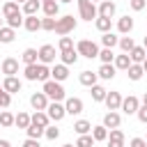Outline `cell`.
Wrapping results in <instances>:
<instances>
[{"instance_id":"obj_38","label":"cell","mask_w":147,"mask_h":147,"mask_svg":"<svg viewBox=\"0 0 147 147\" xmlns=\"http://www.w3.org/2000/svg\"><path fill=\"white\" fill-rule=\"evenodd\" d=\"M106 92H108V90H106V87H101L99 83L90 87V94H92V99H94V101H103V99H106Z\"/></svg>"},{"instance_id":"obj_3","label":"cell","mask_w":147,"mask_h":147,"mask_svg":"<svg viewBox=\"0 0 147 147\" xmlns=\"http://www.w3.org/2000/svg\"><path fill=\"white\" fill-rule=\"evenodd\" d=\"M76 51H78V55H83V57H87V60H94L101 48H99L96 41H92V39H80V41L76 44Z\"/></svg>"},{"instance_id":"obj_18","label":"cell","mask_w":147,"mask_h":147,"mask_svg":"<svg viewBox=\"0 0 147 147\" xmlns=\"http://www.w3.org/2000/svg\"><path fill=\"white\" fill-rule=\"evenodd\" d=\"M96 80H99V76H96L94 71H90V69L80 71V76H78V83H80V85H85V87H92V85H96Z\"/></svg>"},{"instance_id":"obj_56","label":"cell","mask_w":147,"mask_h":147,"mask_svg":"<svg viewBox=\"0 0 147 147\" xmlns=\"http://www.w3.org/2000/svg\"><path fill=\"white\" fill-rule=\"evenodd\" d=\"M57 2H64V5H69V2H74V0H57Z\"/></svg>"},{"instance_id":"obj_63","label":"cell","mask_w":147,"mask_h":147,"mask_svg":"<svg viewBox=\"0 0 147 147\" xmlns=\"http://www.w3.org/2000/svg\"><path fill=\"white\" fill-rule=\"evenodd\" d=\"M145 140H147V138H145Z\"/></svg>"},{"instance_id":"obj_60","label":"cell","mask_w":147,"mask_h":147,"mask_svg":"<svg viewBox=\"0 0 147 147\" xmlns=\"http://www.w3.org/2000/svg\"><path fill=\"white\" fill-rule=\"evenodd\" d=\"M92 2H94V5H96V2H101V0H92Z\"/></svg>"},{"instance_id":"obj_25","label":"cell","mask_w":147,"mask_h":147,"mask_svg":"<svg viewBox=\"0 0 147 147\" xmlns=\"http://www.w3.org/2000/svg\"><path fill=\"white\" fill-rule=\"evenodd\" d=\"M41 9V0H25L23 2V14L25 16H34Z\"/></svg>"},{"instance_id":"obj_30","label":"cell","mask_w":147,"mask_h":147,"mask_svg":"<svg viewBox=\"0 0 147 147\" xmlns=\"http://www.w3.org/2000/svg\"><path fill=\"white\" fill-rule=\"evenodd\" d=\"M21 9H18V2H14V0H7L5 5H2V18H9V16H14V14H18Z\"/></svg>"},{"instance_id":"obj_61","label":"cell","mask_w":147,"mask_h":147,"mask_svg":"<svg viewBox=\"0 0 147 147\" xmlns=\"http://www.w3.org/2000/svg\"><path fill=\"white\" fill-rule=\"evenodd\" d=\"M0 28H2V18H0Z\"/></svg>"},{"instance_id":"obj_16","label":"cell","mask_w":147,"mask_h":147,"mask_svg":"<svg viewBox=\"0 0 147 147\" xmlns=\"http://www.w3.org/2000/svg\"><path fill=\"white\" fill-rule=\"evenodd\" d=\"M51 78H53V80H57V83L67 80V78H69V67H67V64H62V62H60V64H55V67L51 69Z\"/></svg>"},{"instance_id":"obj_50","label":"cell","mask_w":147,"mask_h":147,"mask_svg":"<svg viewBox=\"0 0 147 147\" xmlns=\"http://www.w3.org/2000/svg\"><path fill=\"white\" fill-rule=\"evenodd\" d=\"M136 115H138V119H140L142 124H147V106H140V108L136 110Z\"/></svg>"},{"instance_id":"obj_10","label":"cell","mask_w":147,"mask_h":147,"mask_svg":"<svg viewBox=\"0 0 147 147\" xmlns=\"http://www.w3.org/2000/svg\"><path fill=\"white\" fill-rule=\"evenodd\" d=\"M48 103H51V99H48L44 92H34V94L30 96V106H32L34 110H46Z\"/></svg>"},{"instance_id":"obj_40","label":"cell","mask_w":147,"mask_h":147,"mask_svg":"<svg viewBox=\"0 0 147 147\" xmlns=\"http://www.w3.org/2000/svg\"><path fill=\"white\" fill-rule=\"evenodd\" d=\"M94 138H92V133H83V136H78V140H76V147H94Z\"/></svg>"},{"instance_id":"obj_31","label":"cell","mask_w":147,"mask_h":147,"mask_svg":"<svg viewBox=\"0 0 147 147\" xmlns=\"http://www.w3.org/2000/svg\"><path fill=\"white\" fill-rule=\"evenodd\" d=\"M21 60H23V64H34V62H39V53H37V48H25L23 55H21Z\"/></svg>"},{"instance_id":"obj_6","label":"cell","mask_w":147,"mask_h":147,"mask_svg":"<svg viewBox=\"0 0 147 147\" xmlns=\"http://www.w3.org/2000/svg\"><path fill=\"white\" fill-rule=\"evenodd\" d=\"M46 115H48L53 122H60V119H64V115H67V110H64V103H62V101H51V103H48V108H46Z\"/></svg>"},{"instance_id":"obj_33","label":"cell","mask_w":147,"mask_h":147,"mask_svg":"<svg viewBox=\"0 0 147 147\" xmlns=\"http://www.w3.org/2000/svg\"><path fill=\"white\" fill-rule=\"evenodd\" d=\"M48 78H51V69H48V64L37 62V80H39V83H46Z\"/></svg>"},{"instance_id":"obj_47","label":"cell","mask_w":147,"mask_h":147,"mask_svg":"<svg viewBox=\"0 0 147 147\" xmlns=\"http://www.w3.org/2000/svg\"><path fill=\"white\" fill-rule=\"evenodd\" d=\"M41 30L53 32V30H55V16H46V18H41Z\"/></svg>"},{"instance_id":"obj_5","label":"cell","mask_w":147,"mask_h":147,"mask_svg":"<svg viewBox=\"0 0 147 147\" xmlns=\"http://www.w3.org/2000/svg\"><path fill=\"white\" fill-rule=\"evenodd\" d=\"M138 108H140V99H138V96H133V94L122 96V106H119V110H122L124 115H136Z\"/></svg>"},{"instance_id":"obj_22","label":"cell","mask_w":147,"mask_h":147,"mask_svg":"<svg viewBox=\"0 0 147 147\" xmlns=\"http://www.w3.org/2000/svg\"><path fill=\"white\" fill-rule=\"evenodd\" d=\"M129 57H131V62H136V64H142V60L147 57V51H145V46H133V48L129 51Z\"/></svg>"},{"instance_id":"obj_35","label":"cell","mask_w":147,"mask_h":147,"mask_svg":"<svg viewBox=\"0 0 147 147\" xmlns=\"http://www.w3.org/2000/svg\"><path fill=\"white\" fill-rule=\"evenodd\" d=\"M74 131H76L78 136H83V133H90V131H92V124H90L87 119H76V122H74Z\"/></svg>"},{"instance_id":"obj_53","label":"cell","mask_w":147,"mask_h":147,"mask_svg":"<svg viewBox=\"0 0 147 147\" xmlns=\"http://www.w3.org/2000/svg\"><path fill=\"white\" fill-rule=\"evenodd\" d=\"M0 147H11V142L9 140H0Z\"/></svg>"},{"instance_id":"obj_21","label":"cell","mask_w":147,"mask_h":147,"mask_svg":"<svg viewBox=\"0 0 147 147\" xmlns=\"http://www.w3.org/2000/svg\"><path fill=\"white\" fill-rule=\"evenodd\" d=\"M23 28L28 32H37V30H41V18H37V14L34 16H25L23 18Z\"/></svg>"},{"instance_id":"obj_24","label":"cell","mask_w":147,"mask_h":147,"mask_svg":"<svg viewBox=\"0 0 147 147\" xmlns=\"http://www.w3.org/2000/svg\"><path fill=\"white\" fill-rule=\"evenodd\" d=\"M115 71H117L115 64H101L99 71H96V76L103 78V80H113V78H115Z\"/></svg>"},{"instance_id":"obj_12","label":"cell","mask_w":147,"mask_h":147,"mask_svg":"<svg viewBox=\"0 0 147 147\" xmlns=\"http://www.w3.org/2000/svg\"><path fill=\"white\" fill-rule=\"evenodd\" d=\"M0 69H2L5 76H16L18 74V60L16 57H5L2 64H0Z\"/></svg>"},{"instance_id":"obj_32","label":"cell","mask_w":147,"mask_h":147,"mask_svg":"<svg viewBox=\"0 0 147 147\" xmlns=\"http://www.w3.org/2000/svg\"><path fill=\"white\" fill-rule=\"evenodd\" d=\"M92 138L96 140V142H103V140H108V129L103 126V124H99V126H92Z\"/></svg>"},{"instance_id":"obj_39","label":"cell","mask_w":147,"mask_h":147,"mask_svg":"<svg viewBox=\"0 0 147 147\" xmlns=\"http://www.w3.org/2000/svg\"><path fill=\"white\" fill-rule=\"evenodd\" d=\"M0 126H2V129L14 126V113H9V110H0Z\"/></svg>"},{"instance_id":"obj_15","label":"cell","mask_w":147,"mask_h":147,"mask_svg":"<svg viewBox=\"0 0 147 147\" xmlns=\"http://www.w3.org/2000/svg\"><path fill=\"white\" fill-rule=\"evenodd\" d=\"M108 147H124V131L119 126L110 129V133H108Z\"/></svg>"},{"instance_id":"obj_48","label":"cell","mask_w":147,"mask_h":147,"mask_svg":"<svg viewBox=\"0 0 147 147\" xmlns=\"http://www.w3.org/2000/svg\"><path fill=\"white\" fill-rule=\"evenodd\" d=\"M9 106H11V94L2 90L0 92V108H9Z\"/></svg>"},{"instance_id":"obj_8","label":"cell","mask_w":147,"mask_h":147,"mask_svg":"<svg viewBox=\"0 0 147 147\" xmlns=\"http://www.w3.org/2000/svg\"><path fill=\"white\" fill-rule=\"evenodd\" d=\"M83 99H78V96H67L64 99V110H67V115H80L83 113Z\"/></svg>"},{"instance_id":"obj_26","label":"cell","mask_w":147,"mask_h":147,"mask_svg":"<svg viewBox=\"0 0 147 147\" xmlns=\"http://www.w3.org/2000/svg\"><path fill=\"white\" fill-rule=\"evenodd\" d=\"M14 39H16V30L9 25H2L0 28V44H11Z\"/></svg>"},{"instance_id":"obj_9","label":"cell","mask_w":147,"mask_h":147,"mask_svg":"<svg viewBox=\"0 0 147 147\" xmlns=\"http://www.w3.org/2000/svg\"><path fill=\"white\" fill-rule=\"evenodd\" d=\"M115 11H117V5H115L113 0H101L99 7H96V14H99V16H106V18H113Z\"/></svg>"},{"instance_id":"obj_28","label":"cell","mask_w":147,"mask_h":147,"mask_svg":"<svg viewBox=\"0 0 147 147\" xmlns=\"http://www.w3.org/2000/svg\"><path fill=\"white\" fill-rule=\"evenodd\" d=\"M113 64H115V69H119V71H126V69H129V64H131V57H129V53H122V55H115V60H113Z\"/></svg>"},{"instance_id":"obj_17","label":"cell","mask_w":147,"mask_h":147,"mask_svg":"<svg viewBox=\"0 0 147 147\" xmlns=\"http://www.w3.org/2000/svg\"><path fill=\"white\" fill-rule=\"evenodd\" d=\"M30 124H37V126L46 129V126L51 124V117L46 115V110H34V113L30 115Z\"/></svg>"},{"instance_id":"obj_2","label":"cell","mask_w":147,"mask_h":147,"mask_svg":"<svg viewBox=\"0 0 147 147\" xmlns=\"http://www.w3.org/2000/svg\"><path fill=\"white\" fill-rule=\"evenodd\" d=\"M74 30H76V18H74L71 14H64V16L55 18V30H53V32H57L60 37H64V34H69V32H74Z\"/></svg>"},{"instance_id":"obj_19","label":"cell","mask_w":147,"mask_h":147,"mask_svg":"<svg viewBox=\"0 0 147 147\" xmlns=\"http://www.w3.org/2000/svg\"><path fill=\"white\" fill-rule=\"evenodd\" d=\"M60 57H62V64H67V67H71V64H76L78 62V51L76 48H69V51H60Z\"/></svg>"},{"instance_id":"obj_11","label":"cell","mask_w":147,"mask_h":147,"mask_svg":"<svg viewBox=\"0 0 147 147\" xmlns=\"http://www.w3.org/2000/svg\"><path fill=\"white\" fill-rule=\"evenodd\" d=\"M21 87H23V83H21L16 76H5V80H2V90H5V92L16 94V92H21Z\"/></svg>"},{"instance_id":"obj_29","label":"cell","mask_w":147,"mask_h":147,"mask_svg":"<svg viewBox=\"0 0 147 147\" xmlns=\"http://www.w3.org/2000/svg\"><path fill=\"white\" fill-rule=\"evenodd\" d=\"M126 74H129V78H131V80H140V78L145 76V69H142V64L131 62V64H129V69H126Z\"/></svg>"},{"instance_id":"obj_34","label":"cell","mask_w":147,"mask_h":147,"mask_svg":"<svg viewBox=\"0 0 147 147\" xmlns=\"http://www.w3.org/2000/svg\"><path fill=\"white\" fill-rule=\"evenodd\" d=\"M14 126H18V129H28L30 126V115L28 113H18V115H14Z\"/></svg>"},{"instance_id":"obj_42","label":"cell","mask_w":147,"mask_h":147,"mask_svg":"<svg viewBox=\"0 0 147 147\" xmlns=\"http://www.w3.org/2000/svg\"><path fill=\"white\" fill-rule=\"evenodd\" d=\"M23 18H25V16L18 11V14L9 16V18H5V21H7V25H9V28H14V30H16V28H21V25H23Z\"/></svg>"},{"instance_id":"obj_4","label":"cell","mask_w":147,"mask_h":147,"mask_svg":"<svg viewBox=\"0 0 147 147\" xmlns=\"http://www.w3.org/2000/svg\"><path fill=\"white\" fill-rule=\"evenodd\" d=\"M76 5H78V14H80L83 21H94L99 16L96 14V5L92 0H76Z\"/></svg>"},{"instance_id":"obj_59","label":"cell","mask_w":147,"mask_h":147,"mask_svg":"<svg viewBox=\"0 0 147 147\" xmlns=\"http://www.w3.org/2000/svg\"><path fill=\"white\" fill-rule=\"evenodd\" d=\"M145 51H147V37H145Z\"/></svg>"},{"instance_id":"obj_58","label":"cell","mask_w":147,"mask_h":147,"mask_svg":"<svg viewBox=\"0 0 147 147\" xmlns=\"http://www.w3.org/2000/svg\"><path fill=\"white\" fill-rule=\"evenodd\" d=\"M14 2H18V5H23V2H25V0H14Z\"/></svg>"},{"instance_id":"obj_51","label":"cell","mask_w":147,"mask_h":147,"mask_svg":"<svg viewBox=\"0 0 147 147\" xmlns=\"http://www.w3.org/2000/svg\"><path fill=\"white\" fill-rule=\"evenodd\" d=\"M129 145H131V147H147V140H145V138H131Z\"/></svg>"},{"instance_id":"obj_52","label":"cell","mask_w":147,"mask_h":147,"mask_svg":"<svg viewBox=\"0 0 147 147\" xmlns=\"http://www.w3.org/2000/svg\"><path fill=\"white\" fill-rule=\"evenodd\" d=\"M23 147H41V145H39V140H34V138H28V140L23 142Z\"/></svg>"},{"instance_id":"obj_44","label":"cell","mask_w":147,"mask_h":147,"mask_svg":"<svg viewBox=\"0 0 147 147\" xmlns=\"http://www.w3.org/2000/svg\"><path fill=\"white\" fill-rule=\"evenodd\" d=\"M57 48H60V51H69V48H74V39H71L69 34L60 37V41H57Z\"/></svg>"},{"instance_id":"obj_13","label":"cell","mask_w":147,"mask_h":147,"mask_svg":"<svg viewBox=\"0 0 147 147\" xmlns=\"http://www.w3.org/2000/svg\"><path fill=\"white\" fill-rule=\"evenodd\" d=\"M103 103H106L108 110H119V106H122V94H119V92H106Z\"/></svg>"},{"instance_id":"obj_1","label":"cell","mask_w":147,"mask_h":147,"mask_svg":"<svg viewBox=\"0 0 147 147\" xmlns=\"http://www.w3.org/2000/svg\"><path fill=\"white\" fill-rule=\"evenodd\" d=\"M41 92H44L51 101H64V99H67V92H64L62 83H57V80H53V78H48V80L44 83Z\"/></svg>"},{"instance_id":"obj_54","label":"cell","mask_w":147,"mask_h":147,"mask_svg":"<svg viewBox=\"0 0 147 147\" xmlns=\"http://www.w3.org/2000/svg\"><path fill=\"white\" fill-rule=\"evenodd\" d=\"M142 69H145V74H147V57L142 60Z\"/></svg>"},{"instance_id":"obj_46","label":"cell","mask_w":147,"mask_h":147,"mask_svg":"<svg viewBox=\"0 0 147 147\" xmlns=\"http://www.w3.org/2000/svg\"><path fill=\"white\" fill-rule=\"evenodd\" d=\"M44 136H46L48 140H57V138H60V129H57V126H51V124H48V126L44 129Z\"/></svg>"},{"instance_id":"obj_45","label":"cell","mask_w":147,"mask_h":147,"mask_svg":"<svg viewBox=\"0 0 147 147\" xmlns=\"http://www.w3.org/2000/svg\"><path fill=\"white\" fill-rule=\"evenodd\" d=\"M23 74H25V80H37V62L34 64H25Z\"/></svg>"},{"instance_id":"obj_14","label":"cell","mask_w":147,"mask_h":147,"mask_svg":"<svg viewBox=\"0 0 147 147\" xmlns=\"http://www.w3.org/2000/svg\"><path fill=\"white\" fill-rule=\"evenodd\" d=\"M122 124V115L117 113V110H108L106 115H103V126L106 129H117Z\"/></svg>"},{"instance_id":"obj_37","label":"cell","mask_w":147,"mask_h":147,"mask_svg":"<svg viewBox=\"0 0 147 147\" xmlns=\"http://www.w3.org/2000/svg\"><path fill=\"white\" fill-rule=\"evenodd\" d=\"M96 57L101 60V64H113V60H115V53H113V48H101Z\"/></svg>"},{"instance_id":"obj_55","label":"cell","mask_w":147,"mask_h":147,"mask_svg":"<svg viewBox=\"0 0 147 147\" xmlns=\"http://www.w3.org/2000/svg\"><path fill=\"white\" fill-rule=\"evenodd\" d=\"M142 106H147V92L142 94Z\"/></svg>"},{"instance_id":"obj_62","label":"cell","mask_w":147,"mask_h":147,"mask_svg":"<svg viewBox=\"0 0 147 147\" xmlns=\"http://www.w3.org/2000/svg\"><path fill=\"white\" fill-rule=\"evenodd\" d=\"M0 92H2V85H0Z\"/></svg>"},{"instance_id":"obj_7","label":"cell","mask_w":147,"mask_h":147,"mask_svg":"<svg viewBox=\"0 0 147 147\" xmlns=\"http://www.w3.org/2000/svg\"><path fill=\"white\" fill-rule=\"evenodd\" d=\"M37 53H39V62H41V64H53V62H55V57H57L55 46H51V44H44Z\"/></svg>"},{"instance_id":"obj_41","label":"cell","mask_w":147,"mask_h":147,"mask_svg":"<svg viewBox=\"0 0 147 147\" xmlns=\"http://www.w3.org/2000/svg\"><path fill=\"white\" fill-rule=\"evenodd\" d=\"M117 44H119V48H122V53H129V51H131V48L136 46V41H133V37H126V34H124V37H119V41H117Z\"/></svg>"},{"instance_id":"obj_23","label":"cell","mask_w":147,"mask_h":147,"mask_svg":"<svg viewBox=\"0 0 147 147\" xmlns=\"http://www.w3.org/2000/svg\"><path fill=\"white\" fill-rule=\"evenodd\" d=\"M133 30V18L126 14V16H122L119 21H117V32H122V34H129Z\"/></svg>"},{"instance_id":"obj_36","label":"cell","mask_w":147,"mask_h":147,"mask_svg":"<svg viewBox=\"0 0 147 147\" xmlns=\"http://www.w3.org/2000/svg\"><path fill=\"white\" fill-rule=\"evenodd\" d=\"M117 41H119V37H115L113 32H103V34H101L103 48H113V46H117Z\"/></svg>"},{"instance_id":"obj_43","label":"cell","mask_w":147,"mask_h":147,"mask_svg":"<svg viewBox=\"0 0 147 147\" xmlns=\"http://www.w3.org/2000/svg\"><path fill=\"white\" fill-rule=\"evenodd\" d=\"M25 133H28V138H34V140H39V138L44 136V129H41V126H37V124H30V126L25 129Z\"/></svg>"},{"instance_id":"obj_57","label":"cell","mask_w":147,"mask_h":147,"mask_svg":"<svg viewBox=\"0 0 147 147\" xmlns=\"http://www.w3.org/2000/svg\"><path fill=\"white\" fill-rule=\"evenodd\" d=\"M62 147H76V145H71V142H67V145H62Z\"/></svg>"},{"instance_id":"obj_20","label":"cell","mask_w":147,"mask_h":147,"mask_svg":"<svg viewBox=\"0 0 147 147\" xmlns=\"http://www.w3.org/2000/svg\"><path fill=\"white\" fill-rule=\"evenodd\" d=\"M41 9L46 16H57L60 14V2L57 0H41Z\"/></svg>"},{"instance_id":"obj_49","label":"cell","mask_w":147,"mask_h":147,"mask_svg":"<svg viewBox=\"0 0 147 147\" xmlns=\"http://www.w3.org/2000/svg\"><path fill=\"white\" fill-rule=\"evenodd\" d=\"M129 5H131V9H133V11H142V9H145V5H147V0H129Z\"/></svg>"},{"instance_id":"obj_27","label":"cell","mask_w":147,"mask_h":147,"mask_svg":"<svg viewBox=\"0 0 147 147\" xmlns=\"http://www.w3.org/2000/svg\"><path fill=\"white\" fill-rule=\"evenodd\" d=\"M94 25H96V30L103 34V32H110V28H113V18H106V16H96L94 18Z\"/></svg>"}]
</instances>
